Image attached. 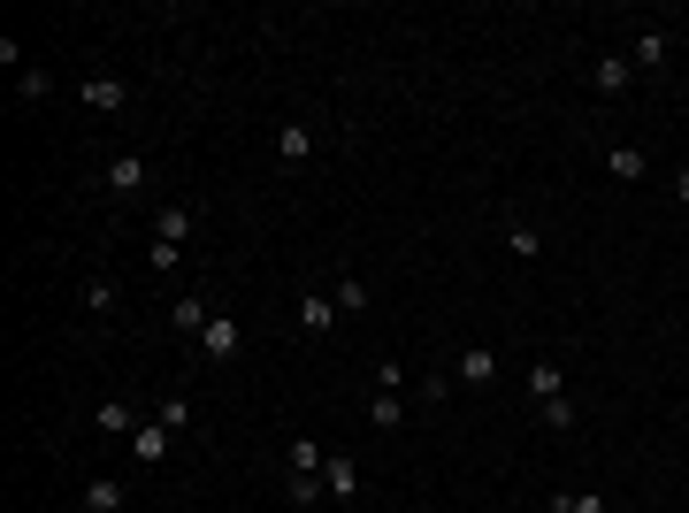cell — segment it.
<instances>
[{
    "mask_svg": "<svg viewBox=\"0 0 689 513\" xmlns=\"http://www.w3.org/2000/svg\"><path fill=\"white\" fill-rule=\"evenodd\" d=\"M131 100H139V85H123L116 69H100V77H85V85H77V108H92V116H123Z\"/></svg>",
    "mask_w": 689,
    "mask_h": 513,
    "instance_id": "6da1fadb",
    "label": "cell"
},
{
    "mask_svg": "<svg viewBox=\"0 0 689 513\" xmlns=\"http://www.w3.org/2000/svg\"><path fill=\"white\" fill-rule=\"evenodd\" d=\"M238 352H245V323H238V315H215V323L199 330V360H215V368H230Z\"/></svg>",
    "mask_w": 689,
    "mask_h": 513,
    "instance_id": "7a4b0ae2",
    "label": "cell"
},
{
    "mask_svg": "<svg viewBox=\"0 0 689 513\" xmlns=\"http://www.w3.org/2000/svg\"><path fill=\"white\" fill-rule=\"evenodd\" d=\"M100 184H108V199H139V192L154 184V170H146V154H108Z\"/></svg>",
    "mask_w": 689,
    "mask_h": 513,
    "instance_id": "3957f363",
    "label": "cell"
},
{
    "mask_svg": "<svg viewBox=\"0 0 689 513\" xmlns=\"http://www.w3.org/2000/svg\"><path fill=\"white\" fill-rule=\"evenodd\" d=\"M315 146H322V139H315V123H307V116L276 123V162H284V170H307V162H315Z\"/></svg>",
    "mask_w": 689,
    "mask_h": 513,
    "instance_id": "277c9868",
    "label": "cell"
},
{
    "mask_svg": "<svg viewBox=\"0 0 689 513\" xmlns=\"http://www.w3.org/2000/svg\"><path fill=\"white\" fill-rule=\"evenodd\" d=\"M667 62H675V39H667L659 23L628 39V69H636V77H652V69H667Z\"/></svg>",
    "mask_w": 689,
    "mask_h": 513,
    "instance_id": "5b68a950",
    "label": "cell"
},
{
    "mask_svg": "<svg viewBox=\"0 0 689 513\" xmlns=\"http://www.w3.org/2000/svg\"><path fill=\"white\" fill-rule=\"evenodd\" d=\"M192 230H199V207H192V199H162V207H154V238L192 245Z\"/></svg>",
    "mask_w": 689,
    "mask_h": 513,
    "instance_id": "8992f818",
    "label": "cell"
},
{
    "mask_svg": "<svg viewBox=\"0 0 689 513\" xmlns=\"http://www.w3.org/2000/svg\"><path fill=\"white\" fill-rule=\"evenodd\" d=\"M139 422H146V414H139L131 399H100V406H92V437H139Z\"/></svg>",
    "mask_w": 689,
    "mask_h": 513,
    "instance_id": "52a82bcc",
    "label": "cell"
},
{
    "mask_svg": "<svg viewBox=\"0 0 689 513\" xmlns=\"http://www.w3.org/2000/svg\"><path fill=\"white\" fill-rule=\"evenodd\" d=\"M131 452H139V468H162V460H176V429H162V422L146 414L139 437H131Z\"/></svg>",
    "mask_w": 689,
    "mask_h": 513,
    "instance_id": "ba28073f",
    "label": "cell"
},
{
    "mask_svg": "<svg viewBox=\"0 0 689 513\" xmlns=\"http://www.w3.org/2000/svg\"><path fill=\"white\" fill-rule=\"evenodd\" d=\"M322 491H330L338 506L360 499V460H352V452H330V460H322Z\"/></svg>",
    "mask_w": 689,
    "mask_h": 513,
    "instance_id": "9c48e42d",
    "label": "cell"
},
{
    "mask_svg": "<svg viewBox=\"0 0 689 513\" xmlns=\"http://www.w3.org/2000/svg\"><path fill=\"white\" fill-rule=\"evenodd\" d=\"M292 315H299V330H307V338H330V330L344 323L338 299H322V292H299V307H292Z\"/></svg>",
    "mask_w": 689,
    "mask_h": 513,
    "instance_id": "30bf717a",
    "label": "cell"
},
{
    "mask_svg": "<svg viewBox=\"0 0 689 513\" xmlns=\"http://www.w3.org/2000/svg\"><path fill=\"white\" fill-rule=\"evenodd\" d=\"M590 85H598L605 100H621V92L636 85V69H628V54H598V62H590Z\"/></svg>",
    "mask_w": 689,
    "mask_h": 513,
    "instance_id": "8fae6325",
    "label": "cell"
},
{
    "mask_svg": "<svg viewBox=\"0 0 689 513\" xmlns=\"http://www.w3.org/2000/svg\"><path fill=\"white\" fill-rule=\"evenodd\" d=\"M452 383H468V391L499 383V352H491V345H468V352H460V368H452Z\"/></svg>",
    "mask_w": 689,
    "mask_h": 513,
    "instance_id": "7c38bea8",
    "label": "cell"
},
{
    "mask_svg": "<svg viewBox=\"0 0 689 513\" xmlns=\"http://www.w3.org/2000/svg\"><path fill=\"white\" fill-rule=\"evenodd\" d=\"M169 323H176V330H184V338H192V345H199V330L215 323V307H207L199 292H176V299H169Z\"/></svg>",
    "mask_w": 689,
    "mask_h": 513,
    "instance_id": "4fadbf2b",
    "label": "cell"
},
{
    "mask_svg": "<svg viewBox=\"0 0 689 513\" xmlns=\"http://www.w3.org/2000/svg\"><path fill=\"white\" fill-rule=\"evenodd\" d=\"M131 506V483H123V476H92V483H85V513H123Z\"/></svg>",
    "mask_w": 689,
    "mask_h": 513,
    "instance_id": "5bb4252c",
    "label": "cell"
},
{
    "mask_svg": "<svg viewBox=\"0 0 689 513\" xmlns=\"http://www.w3.org/2000/svg\"><path fill=\"white\" fill-rule=\"evenodd\" d=\"M521 391H528V399L544 406V399H559V391H567V368H559V360H528V375H521Z\"/></svg>",
    "mask_w": 689,
    "mask_h": 513,
    "instance_id": "9a60e30c",
    "label": "cell"
},
{
    "mask_svg": "<svg viewBox=\"0 0 689 513\" xmlns=\"http://www.w3.org/2000/svg\"><path fill=\"white\" fill-rule=\"evenodd\" d=\"M605 170L621 176V184H644V176H652V154H644V146H628V139H621V146H605Z\"/></svg>",
    "mask_w": 689,
    "mask_h": 513,
    "instance_id": "2e32d148",
    "label": "cell"
},
{
    "mask_svg": "<svg viewBox=\"0 0 689 513\" xmlns=\"http://www.w3.org/2000/svg\"><path fill=\"white\" fill-rule=\"evenodd\" d=\"M116 307H123V284H116V276H85V315H92V323H108Z\"/></svg>",
    "mask_w": 689,
    "mask_h": 513,
    "instance_id": "e0dca14e",
    "label": "cell"
},
{
    "mask_svg": "<svg viewBox=\"0 0 689 513\" xmlns=\"http://www.w3.org/2000/svg\"><path fill=\"white\" fill-rule=\"evenodd\" d=\"M322 460H330V445H315V437L284 445V476H322Z\"/></svg>",
    "mask_w": 689,
    "mask_h": 513,
    "instance_id": "ac0fdd59",
    "label": "cell"
},
{
    "mask_svg": "<svg viewBox=\"0 0 689 513\" xmlns=\"http://www.w3.org/2000/svg\"><path fill=\"white\" fill-rule=\"evenodd\" d=\"M154 422H162V429H192V422H199V406H192L184 391H162V399H154Z\"/></svg>",
    "mask_w": 689,
    "mask_h": 513,
    "instance_id": "d6986e66",
    "label": "cell"
},
{
    "mask_svg": "<svg viewBox=\"0 0 689 513\" xmlns=\"http://www.w3.org/2000/svg\"><path fill=\"white\" fill-rule=\"evenodd\" d=\"M330 299H338V315L352 323V315H368V299H375V292H368V276H338V292H330Z\"/></svg>",
    "mask_w": 689,
    "mask_h": 513,
    "instance_id": "ffe728a7",
    "label": "cell"
},
{
    "mask_svg": "<svg viewBox=\"0 0 689 513\" xmlns=\"http://www.w3.org/2000/svg\"><path fill=\"white\" fill-rule=\"evenodd\" d=\"M368 422H375V429H406V399H398V391H375V399H368Z\"/></svg>",
    "mask_w": 689,
    "mask_h": 513,
    "instance_id": "44dd1931",
    "label": "cell"
},
{
    "mask_svg": "<svg viewBox=\"0 0 689 513\" xmlns=\"http://www.w3.org/2000/svg\"><path fill=\"white\" fill-rule=\"evenodd\" d=\"M506 253H514V261H536V253H544V230H536V222H506Z\"/></svg>",
    "mask_w": 689,
    "mask_h": 513,
    "instance_id": "7402d4cb",
    "label": "cell"
},
{
    "mask_svg": "<svg viewBox=\"0 0 689 513\" xmlns=\"http://www.w3.org/2000/svg\"><path fill=\"white\" fill-rule=\"evenodd\" d=\"M46 92H54V69H39V62H31V69L15 77V100H23V108H39Z\"/></svg>",
    "mask_w": 689,
    "mask_h": 513,
    "instance_id": "603a6c76",
    "label": "cell"
},
{
    "mask_svg": "<svg viewBox=\"0 0 689 513\" xmlns=\"http://www.w3.org/2000/svg\"><path fill=\"white\" fill-rule=\"evenodd\" d=\"M536 414H544V429H559V437H567V429H575V422H582V406H575V399H567V391H559V399H544V406H536Z\"/></svg>",
    "mask_w": 689,
    "mask_h": 513,
    "instance_id": "cb8c5ba5",
    "label": "cell"
},
{
    "mask_svg": "<svg viewBox=\"0 0 689 513\" xmlns=\"http://www.w3.org/2000/svg\"><path fill=\"white\" fill-rule=\"evenodd\" d=\"M452 391H460V383H452V375H445V368H429V375H422V383H414V399H422V406H445V399H452Z\"/></svg>",
    "mask_w": 689,
    "mask_h": 513,
    "instance_id": "d4e9b609",
    "label": "cell"
},
{
    "mask_svg": "<svg viewBox=\"0 0 689 513\" xmlns=\"http://www.w3.org/2000/svg\"><path fill=\"white\" fill-rule=\"evenodd\" d=\"M284 499H292V506H322L330 491H322V476H284Z\"/></svg>",
    "mask_w": 689,
    "mask_h": 513,
    "instance_id": "484cf974",
    "label": "cell"
},
{
    "mask_svg": "<svg viewBox=\"0 0 689 513\" xmlns=\"http://www.w3.org/2000/svg\"><path fill=\"white\" fill-rule=\"evenodd\" d=\"M551 513H613V506H605V491H559Z\"/></svg>",
    "mask_w": 689,
    "mask_h": 513,
    "instance_id": "4316f807",
    "label": "cell"
},
{
    "mask_svg": "<svg viewBox=\"0 0 689 513\" xmlns=\"http://www.w3.org/2000/svg\"><path fill=\"white\" fill-rule=\"evenodd\" d=\"M146 269H162V276H176V269H184V245H169V238H154V245H146Z\"/></svg>",
    "mask_w": 689,
    "mask_h": 513,
    "instance_id": "83f0119b",
    "label": "cell"
},
{
    "mask_svg": "<svg viewBox=\"0 0 689 513\" xmlns=\"http://www.w3.org/2000/svg\"><path fill=\"white\" fill-rule=\"evenodd\" d=\"M675 199H682V207H689V170H675Z\"/></svg>",
    "mask_w": 689,
    "mask_h": 513,
    "instance_id": "f1b7e54d",
    "label": "cell"
}]
</instances>
